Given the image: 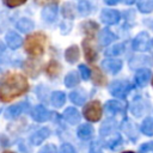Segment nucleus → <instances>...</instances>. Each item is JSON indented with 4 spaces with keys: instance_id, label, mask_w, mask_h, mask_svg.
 <instances>
[{
    "instance_id": "obj_1",
    "label": "nucleus",
    "mask_w": 153,
    "mask_h": 153,
    "mask_svg": "<svg viewBox=\"0 0 153 153\" xmlns=\"http://www.w3.org/2000/svg\"><path fill=\"white\" fill-rule=\"evenodd\" d=\"M29 90L25 75L18 72H7L0 78V100L10 102L23 96Z\"/></svg>"
},
{
    "instance_id": "obj_2",
    "label": "nucleus",
    "mask_w": 153,
    "mask_h": 153,
    "mask_svg": "<svg viewBox=\"0 0 153 153\" xmlns=\"http://www.w3.org/2000/svg\"><path fill=\"white\" fill-rule=\"evenodd\" d=\"M47 43V37L43 32H35L25 38V50L32 56H41L44 53Z\"/></svg>"
},
{
    "instance_id": "obj_3",
    "label": "nucleus",
    "mask_w": 153,
    "mask_h": 153,
    "mask_svg": "<svg viewBox=\"0 0 153 153\" xmlns=\"http://www.w3.org/2000/svg\"><path fill=\"white\" fill-rule=\"evenodd\" d=\"M84 116L91 122H97L102 117V105L98 100H91L84 108Z\"/></svg>"
},
{
    "instance_id": "obj_4",
    "label": "nucleus",
    "mask_w": 153,
    "mask_h": 153,
    "mask_svg": "<svg viewBox=\"0 0 153 153\" xmlns=\"http://www.w3.org/2000/svg\"><path fill=\"white\" fill-rule=\"evenodd\" d=\"M130 88H131V85L128 81H115L110 86V93L115 97L123 98L127 96Z\"/></svg>"
},
{
    "instance_id": "obj_5",
    "label": "nucleus",
    "mask_w": 153,
    "mask_h": 153,
    "mask_svg": "<svg viewBox=\"0 0 153 153\" xmlns=\"http://www.w3.org/2000/svg\"><path fill=\"white\" fill-rule=\"evenodd\" d=\"M151 45V37L146 32H140L133 39V48L136 51H146Z\"/></svg>"
},
{
    "instance_id": "obj_6",
    "label": "nucleus",
    "mask_w": 153,
    "mask_h": 153,
    "mask_svg": "<svg viewBox=\"0 0 153 153\" xmlns=\"http://www.w3.org/2000/svg\"><path fill=\"white\" fill-rule=\"evenodd\" d=\"M120 18H121L120 12L116 10H112V8H105L100 13V19L105 24H110V25L117 24L120 22Z\"/></svg>"
},
{
    "instance_id": "obj_7",
    "label": "nucleus",
    "mask_w": 153,
    "mask_h": 153,
    "mask_svg": "<svg viewBox=\"0 0 153 153\" xmlns=\"http://www.w3.org/2000/svg\"><path fill=\"white\" fill-rule=\"evenodd\" d=\"M82 48L85 53V57L88 62H93L97 59V50L90 38H86L82 41Z\"/></svg>"
},
{
    "instance_id": "obj_8",
    "label": "nucleus",
    "mask_w": 153,
    "mask_h": 153,
    "mask_svg": "<svg viewBox=\"0 0 153 153\" xmlns=\"http://www.w3.org/2000/svg\"><path fill=\"white\" fill-rule=\"evenodd\" d=\"M102 66L106 72L111 74H116L122 68V61L117 59H106L102 62Z\"/></svg>"
},
{
    "instance_id": "obj_9",
    "label": "nucleus",
    "mask_w": 153,
    "mask_h": 153,
    "mask_svg": "<svg viewBox=\"0 0 153 153\" xmlns=\"http://www.w3.org/2000/svg\"><path fill=\"white\" fill-rule=\"evenodd\" d=\"M149 78H151V71L148 68H140L135 74V82L137 86L143 87L147 85Z\"/></svg>"
},
{
    "instance_id": "obj_10",
    "label": "nucleus",
    "mask_w": 153,
    "mask_h": 153,
    "mask_svg": "<svg viewBox=\"0 0 153 153\" xmlns=\"http://www.w3.org/2000/svg\"><path fill=\"white\" fill-rule=\"evenodd\" d=\"M31 116L36 122H44L48 120L49 112L43 105H36L31 111Z\"/></svg>"
},
{
    "instance_id": "obj_11",
    "label": "nucleus",
    "mask_w": 153,
    "mask_h": 153,
    "mask_svg": "<svg viewBox=\"0 0 153 153\" xmlns=\"http://www.w3.org/2000/svg\"><path fill=\"white\" fill-rule=\"evenodd\" d=\"M5 39H6L7 45H8L11 49H18V48L22 45V43H23L22 37H20L18 33L13 32V31L7 32V35H6Z\"/></svg>"
},
{
    "instance_id": "obj_12",
    "label": "nucleus",
    "mask_w": 153,
    "mask_h": 153,
    "mask_svg": "<svg viewBox=\"0 0 153 153\" xmlns=\"http://www.w3.org/2000/svg\"><path fill=\"white\" fill-rule=\"evenodd\" d=\"M63 117H65V120H66L69 124H72V126L79 123V121H80V114H79V111H78L75 108H72V106H71V108H67V109L65 110Z\"/></svg>"
},
{
    "instance_id": "obj_13",
    "label": "nucleus",
    "mask_w": 153,
    "mask_h": 153,
    "mask_svg": "<svg viewBox=\"0 0 153 153\" xmlns=\"http://www.w3.org/2000/svg\"><path fill=\"white\" fill-rule=\"evenodd\" d=\"M49 134H50V131H49L48 128H41V129H38V130L31 136L30 141H31L32 145L38 146V145H41V143L49 136Z\"/></svg>"
},
{
    "instance_id": "obj_14",
    "label": "nucleus",
    "mask_w": 153,
    "mask_h": 153,
    "mask_svg": "<svg viewBox=\"0 0 153 153\" xmlns=\"http://www.w3.org/2000/svg\"><path fill=\"white\" fill-rule=\"evenodd\" d=\"M57 16V5H48L43 11H42V17L45 22H53Z\"/></svg>"
},
{
    "instance_id": "obj_15",
    "label": "nucleus",
    "mask_w": 153,
    "mask_h": 153,
    "mask_svg": "<svg viewBox=\"0 0 153 153\" xmlns=\"http://www.w3.org/2000/svg\"><path fill=\"white\" fill-rule=\"evenodd\" d=\"M115 39H116V36L109 29H103L99 33V42L102 45H108L112 43Z\"/></svg>"
},
{
    "instance_id": "obj_16",
    "label": "nucleus",
    "mask_w": 153,
    "mask_h": 153,
    "mask_svg": "<svg viewBox=\"0 0 153 153\" xmlns=\"http://www.w3.org/2000/svg\"><path fill=\"white\" fill-rule=\"evenodd\" d=\"M76 134H78V136H79L80 139H82V140H87V139H90V137L92 136V134H93V128H92L91 124L84 123V124L79 126Z\"/></svg>"
},
{
    "instance_id": "obj_17",
    "label": "nucleus",
    "mask_w": 153,
    "mask_h": 153,
    "mask_svg": "<svg viewBox=\"0 0 153 153\" xmlns=\"http://www.w3.org/2000/svg\"><path fill=\"white\" fill-rule=\"evenodd\" d=\"M16 26H17V29H18L19 31H22V32H29V31H31V30L33 29L35 24H33V22H32L31 19L22 18V19H19V20L17 22Z\"/></svg>"
},
{
    "instance_id": "obj_18",
    "label": "nucleus",
    "mask_w": 153,
    "mask_h": 153,
    "mask_svg": "<svg viewBox=\"0 0 153 153\" xmlns=\"http://www.w3.org/2000/svg\"><path fill=\"white\" fill-rule=\"evenodd\" d=\"M65 57H66L67 62L74 63L79 59V49H78V47L76 45H71L69 48H67L66 53H65Z\"/></svg>"
},
{
    "instance_id": "obj_19",
    "label": "nucleus",
    "mask_w": 153,
    "mask_h": 153,
    "mask_svg": "<svg viewBox=\"0 0 153 153\" xmlns=\"http://www.w3.org/2000/svg\"><path fill=\"white\" fill-rule=\"evenodd\" d=\"M105 109L109 114H118L124 109V105L120 100H109L105 105Z\"/></svg>"
},
{
    "instance_id": "obj_20",
    "label": "nucleus",
    "mask_w": 153,
    "mask_h": 153,
    "mask_svg": "<svg viewBox=\"0 0 153 153\" xmlns=\"http://www.w3.org/2000/svg\"><path fill=\"white\" fill-rule=\"evenodd\" d=\"M25 106H26L25 103H19V104L11 105L6 111V116L7 117H17L25 110Z\"/></svg>"
},
{
    "instance_id": "obj_21",
    "label": "nucleus",
    "mask_w": 153,
    "mask_h": 153,
    "mask_svg": "<svg viewBox=\"0 0 153 153\" xmlns=\"http://www.w3.org/2000/svg\"><path fill=\"white\" fill-rule=\"evenodd\" d=\"M50 100L55 108H61L66 102V94L61 91H55V92H53Z\"/></svg>"
},
{
    "instance_id": "obj_22",
    "label": "nucleus",
    "mask_w": 153,
    "mask_h": 153,
    "mask_svg": "<svg viewBox=\"0 0 153 153\" xmlns=\"http://www.w3.org/2000/svg\"><path fill=\"white\" fill-rule=\"evenodd\" d=\"M140 130L142 131V134L147 135V136H152L153 135V118L152 117H147L146 120H143Z\"/></svg>"
},
{
    "instance_id": "obj_23",
    "label": "nucleus",
    "mask_w": 153,
    "mask_h": 153,
    "mask_svg": "<svg viewBox=\"0 0 153 153\" xmlns=\"http://www.w3.org/2000/svg\"><path fill=\"white\" fill-rule=\"evenodd\" d=\"M81 29H82V31H84L87 36L93 37L94 33H96L97 30H98V25H97V23H94V22H86V23L82 24Z\"/></svg>"
},
{
    "instance_id": "obj_24",
    "label": "nucleus",
    "mask_w": 153,
    "mask_h": 153,
    "mask_svg": "<svg viewBox=\"0 0 153 153\" xmlns=\"http://www.w3.org/2000/svg\"><path fill=\"white\" fill-rule=\"evenodd\" d=\"M79 84V75L76 72H71L65 76V85L67 87H74Z\"/></svg>"
},
{
    "instance_id": "obj_25",
    "label": "nucleus",
    "mask_w": 153,
    "mask_h": 153,
    "mask_svg": "<svg viewBox=\"0 0 153 153\" xmlns=\"http://www.w3.org/2000/svg\"><path fill=\"white\" fill-rule=\"evenodd\" d=\"M69 99L76 105H82L86 100V96L81 91H73L69 94Z\"/></svg>"
},
{
    "instance_id": "obj_26",
    "label": "nucleus",
    "mask_w": 153,
    "mask_h": 153,
    "mask_svg": "<svg viewBox=\"0 0 153 153\" xmlns=\"http://www.w3.org/2000/svg\"><path fill=\"white\" fill-rule=\"evenodd\" d=\"M124 50V45L122 43H117V44H112L111 47H109L105 51V54L108 56H117L120 54H122Z\"/></svg>"
},
{
    "instance_id": "obj_27",
    "label": "nucleus",
    "mask_w": 153,
    "mask_h": 153,
    "mask_svg": "<svg viewBox=\"0 0 153 153\" xmlns=\"http://www.w3.org/2000/svg\"><path fill=\"white\" fill-rule=\"evenodd\" d=\"M137 8L143 13L152 12L153 11V0H139Z\"/></svg>"
},
{
    "instance_id": "obj_28",
    "label": "nucleus",
    "mask_w": 153,
    "mask_h": 153,
    "mask_svg": "<svg viewBox=\"0 0 153 153\" xmlns=\"http://www.w3.org/2000/svg\"><path fill=\"white\" fill-rule=\"evenodd\" d=\"M60 69H61V66H60L56 61H50V62L48 63V66H47V73H48V75H50V76L57 75L59 72H60Z\"/></svg>"
},
{
    "instance_id": "obj_29",
    "label": "nucleus",
    "mask_w": 153,
    "mask_h": 153,
    "mask_svg": "<svg viewBox=\"0 0 153 153\" xmlns=\"http://www.w3.org/2000/svg\"><path fill=\"white\" fill-rule=\"evenodd\" d=\"M105 76L102 74V72L98 68L93 69V82L97 85H104L105 84Z\"/></svg>"
},
{
    "instance_id": "obj_30",
    "label": "nucleus",
    "mask_w": 153,
    "mask_h": 153,
    "mask_svg": "<svg viewBox=\"0 0 153 153\" xmlns=\"http://www.w3.org/2000/svg\"><path fill=\"white\" fill-rule=\"evenodd\" d=\"M62 12H63V16L67 17V18H74V7L72 6V4L67 2L63 5V8H62Z\"/></svg>"
},
{
    "instance_id": "obj_31",
    "label": "nucleus",
    "mask_w": 153,
    "mask_h": 153,
    "mask_svg": "<svg viewBox=\"0 0 153 153\" xmlns=\"http://www.w3.org/2000/svg\"><path fill=\"white\" fill-rule=\"evenodd\" d=\"M78 11L81 13V14H87L90 11H91V5L88 1H80L78 4Z\"/></svg>"
},
{
    "instance_id": "obj_32",
    "label": "nucleus",
    "mask_w": 153,
    "mask_h": 153,
    "mask_svg": "<svg viewBox=\"0 0 153 153\" xmlns=\"http://www.w3.org/2000/svg\"><path fill=\"white\" fill-rule=\"evenodd\" d=\"M79 72H80V75H81V78H82L84 80L90 79V76H91V71H90L88 67H86L85 65H80V66H79Z\"/></svg>"
},
{
    "instance_id": "obj_33",
    "label": "nucleus",
    "mask_w": 153,
    "mask_h": 153,
    "mask_svg": "<svg viewBox=\"0 0 153 153\" xmlns=\"http://www.w3.org/2000/svg\"><path fill=\"white\" fill-rule=\"evenodd\" d=\"M38 153H57V149H56L55 145L49 143V145L44 146L43 148H41V151H39Z\"/></svg>"
},
{
    "instance_id": "obj_34",
    "label": "nucleus",
    "mask_w": 153,
    "mask_h": 153,
    "mask_svg": "<svg viewBox=\"0 0 153 153\" xmlns=\"http://www.w3.org/2000/svg\"><path fill=\"white\" fill-rule=\"evenodd\" d=\"M2 1L7 7H17V6L24 4L26 0H2Z\"/></svg>"
},
{
    "instance_id": "obj_35",
    "label": "nucleus",
    "mask_w": 153,
    "mask_h": 153,
    "mask_svg": "<svg viewBox=\"0 0 153 153\" xmlns=\"http://www.w3.org/2000/svg\"><path fill=\"white\" fill-rule=\"evenodd\" d=\"M60 153H76L74 147L69 143H63L61 147H60Z\"/></svg>"
},
{
    "instance_id": "obj_36",
    "label": "nucleus",
    "mask_w": 153,
    "mask_h": 153,
    "mask_svg": "<svg viewBox=\"0 0 153 153\" xmlns=\"http://www.w3.org/2000/svg\"><path fill=\"white\" fill-rule=\"evenodd\" d=\"M153 149V142L149 141V142H146V143H142L140 146V153H147L149 151Z\"/></svg>"
},
{
    "instance_id": "obj_37",
    "label": "nucleus",
    "mask_w": 153,
    "mask_h": 153,
    "mask_svg": "<svg viewBox=\"0 0 153 153\" xmlns=\"http://www.w3.org/2000/svg\"><path fill=\"white\" fill-rule=\"evenodd\" d=\"M38 5H47V4H55L59 0H35Z\"/></svg>"
},
{
    "instance_id": "obj_38",
    "label": "nucleus",
    "mask_w": 153,
    "mask_h": 153,
    "mask_svg": "<svg viewBox=\"0 0 153 153\" xmlns=\"http://www.w3.org/2000/svg\"><path fill=\"white\" fill-rule=\"evenodd\" d=\"M90 153H102V151H100V148L94 143V145H92V147H91V149H90Z\"/></svg>"
},
{
    "instance_id": "obj_39",
    "label": "nucleus",
    "mask_w": 153,
    "mask_h": 153,
    "mask_svg": "<svg viewBox=\"0 0 153 153\" xmlns=\"http://www.w3.org/2000/svg\"><path fill=\"white\" fill-rule=\"evenodd\" d=\"M108 5H116L118 2V0H104Z\"/></svg>"
},
{
    "instance_id": "obj_40",
    "label": "nucleus",
    "mask_w": 153,
    "mask_h": 153,
    "mask_svg": "<svg viewBox=\"0 0 153 153\" xmlns=\"http://www.w3.org/2000/svg\"><path fill=\"white\" fill-rule=\"evenodd\" d=\"M4 50H5V45L0 42V54H1V53H4Z\"/></svg>"
},
{
    "instance_id": "obj_41",
    "label": "nucleus",
    "mask_w": 153,
    "mask_h": 153,
    "mask_svg": "<svg viewBox=\"0 0 153 153\" xmlns=\"http://www.w3.org/2000/svg\"><path fill=\"white\" fill-rule=\"evenodd\" d=\"M126 4H128V5H130V4H133V2H135V0H123Z\"/></svg>"
},
{
    "instance_id": "obj_42",
    "label": "nucleus",
    "mask_w": 153,
    "mask_h": 153,
    "mask_svg": "<svg viewBox=\"0 0 153 153\" xmlns=\"http://www.w3.org/2000/svg\"><path fill=\"white\" fill-rule=\"evenodd\" d=\"M123 153H134V152H123Z\"/></svg>"
},
{
    "instance_id": "obj_43",
    "label": "nucleus",
    "mask_w": 153,
    "mask_h": 153,
    "mask_svg": "<svg viewBox=\"0 0 153 153\" xmlns=\"http://www.w3.org/2000/svg\"><path fill=\"white\" fill-rule=\"evenodd\" d=\"M4 153H13V152H4Z\"/></svg>"
},
{
    "instance_id": "obj_44",
    "label": "nucleus",
    "mask_w": 153,
    "mask_h": 153,
    "mask_svg": "<svg viewBox=\"0 0 153 153\" xmlns=\"http://www.w3.org/2000/svg\"><path fill=\"white\" fill-rule=\"evenodd\" d=\"M152 85H153V79H152Z\"/></svg>"
}]
</instances>
